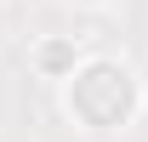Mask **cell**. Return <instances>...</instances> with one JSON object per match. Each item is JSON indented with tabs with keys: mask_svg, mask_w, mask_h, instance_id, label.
I'll use <instances>...</instances> for the list:
<instances>
[{
	"mask_svg": "<svg viewBox=\"0 0 148 142\" xmlns=\"http://www.w3.org/2000/svg\"><path fill=\"white\" fill-rule=\"evenodd\" d=\"M80 108L91 114V119H114L120 108H125V74L114 68H91L80 80Z\"/></svg>",
	"mask_w": 148,
	"mask_h": 142,
	"instance_id": "cell-1",
	"label": "cell"
}]
</instances>
